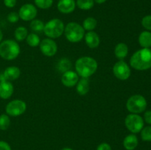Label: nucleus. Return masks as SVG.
Masks as SVG:
<instances>
[{"mask_svg": "<svg viewBox=\"0 0 151 150\" xmlns=\"http://www.w3.org/2000/svg\"><path fill=\"white\" fill-rule=\"evenodd\" d=\"M75 66V71L78 76L83 78H89L97 71L98 63L93 57L84 56L76 60Z\"/></svg>", "mask_w": 151, "mask_h": 150, "instance_id": "1", "label": "nucleus"}, {"mask_svg": "<svg viewBox=\"0 0 151 150\" xmlns=\"http://www.w3.org/2000/svg\"><path fill=\"white\" fill-rule=\"evenodd\" d=\"M130 65L137 71H145L151 68V49L142 48L136 51L130 59Z\"/></svg>", "mask_w": 151, "mask_h": 150, "instance_id": "2", "label": "nucleus"}, {"mask_svg": "<svg viewBox=\"0 0 151 150\" xmlns=\"http://www.w3.org/2000/svg\"><path fill=\"white\" fill-rule=\"evenodd\" d=\"M20 51V46L15 40L7 39L0 43V57L4 60H15L19 55Z\"/></svg>", "mask_w": 151, "mask_h": 150, "instance_id": "3", "label": "nucleus"}, {"mask_svg": "<svg viewBox=\"0 0 151 150\" xmlns=\"http://www.w3.org/2000/svg\"><path fill=\"white\" fill-rule=\"evenodd\" d=\"M63 34L68 41L71 43H78L84 38L85 30L80 24L72 21L65 26Z\"/></svg>", "mask_w": 151, "mask_h": 150, "instance_id": "4", "label": "nucleus"}, {"mask_svg": "<svg viewBox=\"0 0 151 150\" xmlns=\"http://www.w3.org/2000/svg\"><path fill=\"white\" fill-rule=\"evenodd\" d=\"M65 25L59 19H52L44 25V33L49 38L55 39L61 36L64 32Z\"/></svg>", "mask_w": 151, "mask_h": 150, "instance_id": "5", "label": "nucleus"}, {"mask_svg": "<svg viewBox=\"0 0 151 150\" xmlns=\"http://www.w3.org/2000/svg\"><path fill=\"white\" fill-rule=\"evenodd\" d=\"M126 108L131 113L139 114L147 108V101L143 96L139 94L133 95L127 100Z\"/></svg>", "mask_w": 151, "mask_h": 150, "instance_id": "6", "label": "nucleus"}, {"mask_svg": "<svg viewBox=\"0 0 151 150\" xmlns=\"http://www.w3.org/2000/svg\"><path fill=\"white\" fill-rule=\"evenodd\" d=\"M125 124L131 133L137 134L141 132L144 127V120L139 114L131 113L125 118Z\"/></svg>", "mask_w": 151, "mask_h": 150, "instance_id": "7", "label": "nucleus"}, {"mask_svg": "<svg viewBox=\"0 0 151 150\" xmlns=\"http://www.w3.org/2000/svg\"><path fill=\"white\" fill-rule=\"evenodd\" d=\"M27 110V104L24 101L21 99H14L7 103L5 107L6 114L12 117L21 116Z\"/></svg>", "mask_w": 151, "mask_h": 150, "instance_id": "8", "label": "nucleus"}, {"mask_svg": "<svg viewBox=\"0 0 151 150\" xmlns=\"http://www.w3.org/2000/svg\"><path fill=\"white\" fill-rule=\"evenodd\" d=\"M114 75L120 80H126L131 74V69L128 63L123 60H119L113 66Z\"/></svg>", "mask_w": 151, "mask_h": 150, "instance_id": "9", "label": "nucleus"}, {"mask_svg": "<svg viewBox=\"0 0 151 150\" xmlns=\"http://www.w3.org/2000/svg\"><path fill=\"white\" fill-rule=\"evenodd\" d=\"M39 48L41 53L47 57H52L58 51V45L52 38H45L41 41Z\"/></svg>", "mask_w": 151, "mask_h": 150, "instance_id": "10", "label": "nucleus"}, {"mask_svg": "<svg viewBox=\"0 0 151 150\" xmlns=\"http://www.w3.org/2000/svg\"><path fill=\"white\" fill-rule=\"evenodd\" d=\"M19 19L24 21H29L35 19L38 13L36 7L32 4H25L19 10Z\"/></svg>", "mask_w": 151, "mask_h": 150, "instance_id": "11", "label": "nucleus"}, {"mask_svg": "<svg viewBox=\"0 0 151 150\" xmlns=\"http://www.w3.org/2000/svg\"><path fill=\"white\" fill-rule=\"evenodd\" d=\"M79 80V76L76 71L69 70L63 72L61 76V82L64 86L67 88H73L78 83Z\"/></svg>", "mask_w": 151, "mask_h": 150, "instance_id": "12", "label": "nucleus"}, {"mask_svg": "<svg viewBox=\"0 0 151 150\" xmlns=\"http://www.w3.org/2000/svg\"><path fill=\"white\" fill-rule=\"evenodd\" d=\"M58 10L63 14H69L75 11L76 7L75 0H59L57 4Z\"/></svg>", "mask_w": 151, "mask_h": 150, "instance_id": "13", "label": "nucleus"}, {"mask_svg": "<svg viewBox=\"0 0 151 150\" xmlns=\"http://www.w3.org/2000/svg\"><path fill=\"white\" fill-rule=\"evenodd\" d=\"M14 91L13 85L7 80L0 82V98L2 99H8L12 96Z\"/></svg>", "mask_w": 151, "mask_h": 150, "instance_id": "14", "label": "nucleus"}, {"mask_svg": "<svg viewBox=\"0 0 151 150\" xmlns=\"http://www.w3.org/2000/svg\"><path fill=\"white\" fill-rule=\"evenodd\" d=\"M84 39L87 46L90 49H96L99 46L100 44V38L98 34L94 31H89L85 33Z\"/></svg>", "mask_w": 151, "mask_h": 150, "instance_id": "15", "label": "nucleus"}, {"mask_svg": "<svg viewBox=\"0 0 151 150\" xmlns=\"http://www.w3.org/2000/svg\"><path fill=\"white\" fill-rule=\"evenodd\" d=\"M4 79L7 81H13L19 79L21 75V71L17 66H9L3 71Z\"/></svg>", "mask_w": 151, "mask_h": 150, "instance_id": "16", "label": "nucleus"}, {"mask_svg": "<svg viewBox=\"0 0 151 150\" xmlns=\"http://www.w3.org/2000/svg\"><path fill=\"white\" fill-rule=\"evenodd\" d=\"M122 144L126 150H134L139 144L138 138L135 134H130L124 138Z\"/></svg>", "mask_w": 151, "mask_h": 150, "instance_id": "17", "label": "nucleus"}, {"mask_svg": "<svg viewBox=\"0 0 151 150\" xmlns=\"http://www.w3.org/2000/svg\"><path fill=\"white\" fill-rule=\"evenodd\" d=\"M90 82L88 78L81 77L79 79L76 85V90L78 94L81 96H85L89 91Z\"/></svg>", "mask_w": 151, "mask_h": 150, "instance_id": "18", "label": "nucleus"}, {"mask_svg": "<svg viewBox=\"0 0 151 150\" xmlns=\"http://www.w3.org/2000/svg\"><path fill=\"white\" fill-rule=\"evenodd\" d=\"M114 54L119 60H123L128 54V47L125 43H119L114 48Z\"/></svg>", "mask_w": 151, "mask_h": 150, "instance_id": "19", "label": "nucleus"}, {"mask_svg": "<svg viewBox=\"0 0 151 150\" xmlns=\"http://www.w3.org/2000/svg\"><path fill=\"white\" fill-rule=\"evenodd\" d=\"M139 43L142 48L151 47V32L149 31H143L139 36Z\"/></svg>", "mask_w": 151, "mask_h": 150, "instance_id": "20", "label": "nucleus"}, {"mask_svg": "<svg viewBox=\"0 0 151 150\" xmlns=\"http://www.w3.org/2000/svg\"><path fill=\"white\" fill-rule=\"evenodd\" d=\"M28 35V30L25 26H20L15 29L14 37L16 41H23Z\"/></svg>", "mask_w": 151, "mask_h": 150, "instance_id": "21", "label": "nucleus"}, {"mask_svg": "<svg viewBox=\"0 0 151 150\" xmlns=\"http://www.w3.org/2000/svg\"><path fill=\"white\" fill-rule=\"evenodd\" d=\"M97 19L93 17H87L83 22L82 26L85 31H94V29L97 27Z\"/></svg>", "mask_w": 151, "mask_h": 150, "instance_id": "22", "label": "nucleus"}, {"mask_svg": "<svg viewBox=\"0 0 151 150\" xmlns=\"http://www.w3.org/2000/svg\"><path fill=\"white\" fill-rule=\"evenodd\" d=\"M44 25H45V24L44 23L43 21L35 19L31 21L29 26L35 33H40V32H44Z\"/></svg>", "mask_w": 151, "mask_h": 150, "instance_id": "23", "label": "nucleus"}, {"mask_svg": "<svg viewBox=\"0 0 151 150\" xmlns=\"http://www.w3.org/2000/svg\"><path fill=\"white\" fill-rule=\"evenodd\" d=\"M26 42L28 45L30 47H37L39 46L40 42V37L38 36V34L35 33V32H32V33L28 34L27 37L26 38Z\"/></svg>", "mask_w": 151, "mask_h": 150, "instance_id": "24", "label": "nucleus"}, {"mask_svg": "<svg viewBox=\"0 0 151 150\" xmlns=\"http://www.w3.org/2000/svg\"><path fill=\"white\" fill-rule=\"evenodd\" d=\"M58 70L60 71V72L63 73V72H66L67 71L71 70V68H72V63L69 60L66 58H63L61 60H59V62L58 63L57 65Z\"/></svg>", "mask_w": 151, "mask_h": 150, "instance_id": "25", "label": "nucleus"}, {"mask_svg": "<svg viewBox=\"0 0 151 150\" xmlns=\"http://www.w3.org/2000/svg\"><path fill=\"white\" fill-rule=\"evenodd\" d=\"M94 5V0H77L76 1V6L83 10H91Z\"/></svg>", "mask_w": 151, "mask_h": 150, "instance_id": "26", "label": "nucleus"}, {"mask_svg": "<svg viewBox=\"0 0 151 150\" xmlns=\"http://www.w3.org/2000/svg\"><path fill=\"white\" fill-rule=\"evenodd\" d=\"M10 126V116L7 114L0 115V129H1V130H7Z\"/></svg>", "mask_w": 151, "mask_h": 150, "instance_id": "27", "label": "nucleus"}, {"mask_svg": "<svg viewBox=\"0 0 151 150\" xmlns=\"http://www.w3.org/2000/svg\"><path fill=\"white\" fill-rule=\"evenodd\" d=\"M34 2L38 8L47 10L52 7L53 4V0H34Z\"/></svg>", "mask_w": 151, "mask_h": 150, "instance_id": "28", "label": "nucleus"}, {"mask_svg": "<svg viewBox=\"0 0 151 150\" xmlns=\"http://www.w3.org/2000/svg\"><path fill=\"white\" fill-rule=\"evenodd\" d=\"M141 138L142 141L150 142L151 141V126L143 127L141 130Z\"/></svg>", "mask_w": 151, "mask_h": 150, "instance_id": "29", "label": "nucleus"}, {"mask_svg": "<svg viewBox=\"0 0 151 150\" xmlns=\"http://www.w3.org/2000/svg\"><path fill=\"white\" fill-rule=\"evenodd\" d=\"M142 25L147 30H151V15L145 16L142 20Z\"/></svg>", "mask_w": 151, "mask_h": 150, "instance_id": "30", "label": "nucleus"}, {"mask_svg": "<svg viewBox=\"0 0 151 150\" xmlns=\"http://www.w3.org/2000/svg\"><path fill=\"white\" fill-rule=\"evenodd\" d=\"M7 21L9 22L12 24H15L16 22L19 21V13H16V12H10L8 15H7Z\"/></svg>", "mask_w": 151, "mask_h": 150, "instance_id": "31", "label": "nucleus"}, {"mask_svg": "<svg viewBox=\"0 0 151 150\" xmlns=\"http://www.w3.org/2000/svg\"><path fill=\"white\" fill-rule=\"evenodd\" d=\"M3 2L5 7L8 8H13L16 5L17 0H3Z\"/></svg>", "mask_w": 151, "mask_h": 150, "instance_id": "32", "label": "nucleus"}, {"mask_svg": "<svg viewBox=\"0 0 151 150\" xmlns=\"http://www.w3.org/2000/svg\"><path fill=\"white\" fill-rule=\"evenodd\" d=\"M97 150H112L111 146L109 144L106 142L101 143L100 145L97 146Z\"/></svg>", "mask_w": 151, "mask_h": 150, "instance_id": "33", "label": "nucleus"}, {"mask_svg": "<svg viewBox=\"0 0 151 150\" xmlns=\"http://www.w3.org/2000/svg\"><path fill=\"white\" fill-rule=\"evenodd\" d=\"M0 150H12L11 146L7 142L4 141H0Z\"/></svg>", "mask_w": 151, "mask_h": 150, "instance_id": "34", "label": "nucleus"}, {"mask_svg": "<svg viewBox=\"0 0 151 150\" xmlns=\"http://www.w3.org/2000/svg\"><path fill=\"white\" fill-rule=\"evenodd\" d=\"M144 120L148 124H151V110H147L144 114Z\"/></svg>", "mask_w": 151, "mask_h": 150, "instance_id": "35", "label": "nucleus"}, {"mask_svg": "<svg viewBox=\"0 0 151 150\" xmlns=\"http://www.w3.org/2000/svg\"><path fill=\"white\" fill-rule=\"evenodd\" d=\"M107 1V0H94V2H96L97 4H103V3H105L106 1Z\"/></svg>", "mask_w": 151, "mask_h": 150, "instance_id": "36", "label": "nucleus"}, {"mask_svg": "<svg viewBox=\"0 0 151 150\" xmlns=\"http://www.w3.org/2000/svg\"><path fill=\"white\" fill-rule=\"evenodd\" d=\"M2 39H3V33L2 32H1V29H0V43L2 41Z\"/></svg>", "mask_w": 151, "mask_h": 150, "instance_id": "37", "label": "nucleus"}, {"mask_svg": "<svg viewBox=\"0 0 151 150\" xmlns=\"http://www.w3.org/2000/svg\"><path fill=\"white\" fill-rule=\"evenodd\" d=\"M61 150H73L72 148H69V147H64V148L62 149Z\"/></svg>", "mask_w": 151, "mask_h": 150, "instance_id": "38", "label": "nucleus"}]
</instances>
